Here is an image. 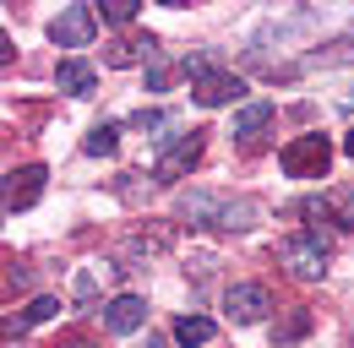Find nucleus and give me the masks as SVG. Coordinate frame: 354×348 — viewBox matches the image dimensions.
Returning a JSON list of instances; mask_svg holds the SVG:
<instances>
[{"label":"nucleus","instance_id":"obj_1","mask_svg":"<svg viewBox=\"0 0 354 348\" xmlns=\"http://www.w3.org/2000/svg\"><path fill=\"white\" fill-rule=\"evenodd\" d=\"M278 261H283L300 283H316V278L327 272V234H322V229H306V234L278 240Z\"/></svg>","mask_w":354,"mask_h":348},{"label":"nucleus","instance_id":"obj_2","mask_svg":"<svg viewBox=\"0 0 354 348\" xmlns=\"http://www.w3.org/2000/svg\"><path fill=\"white\" fill-rule=\"evenodd\" d=\"M327 164H333V147H327V136H295L283 153H278V169L289 174V180H322L327 174Z\"/></svg>","mask_w":354,"mask_h":348},{"label":"nucleus","instance_id":"obj_3","mask_svg":"<svg viewBox=\"0 0 354 348\" xmlns=\"http://www.w3.org/2000/svg\"><path fill=\"white\" fill-rule=\"evenodd\" d=\"M185 71L196 77L191 93H196V104H207V109H218V104H229V98H240V93H245V82H240L234 71H218V66H213V60H202V55H196V60H185Z\"/></svg>","mask_w":354,"mask_h":348},{"label":"nucleus","instance_id":"obj_4","mask_svg":"<svg viewBox=\"0 0 354 348\" xmlns=\"http://www.w3.org/2000/svg\"><path fill=\"white\" fill-rule=\"evenodd\" d=\"M202 158V130H185V136H175L158 158H153V180H164V185H175L180 174H191V164Z\"/></svg>","mask_w":354,"mask_h":348},{"label":"nucleus","instance_id":"obj_5","mask_svg":"<svg viewBox=\"0 0 354 348\" xmlns=\"http://www.w3.org/2000/svg\"><path fill=\"white\" fill-rule=\"evenodd\" d=\"M93 33H98V11L93 6H66L55 17V28H49V39L60 44V49H88Z\"/></svg>","mask_w":354,"mask_h":348},{"label":"nucleus","instance_id":"obj_6","mask_svg":"<svg viewBox=\"0 0 354 348\" xmlns=\"http://www.w3.org/2000/svg\"><path fill=\"white\" fill-rule=\"evenodd\" d=\"M223 310H229V321L251 327V321H262L267 310H272V294H267L262 283H234V289L223 294Z\"/></svg>","mask_w":354,"mask_h":348},{"label":"nucleus","instance_id":"obj_7","mask_svg":"<svg viewBox=\"0 0 354 348\" xmlns=\"http://www.w3.org/2000/svg\"><path fill=\"white\" fill-rule=\"evenodd\" d=\"M44 196V164H28V169H11L6 174V213H28L33 202Z\"/></svg>","mask_w":354,"mask_h":348},{"label":"nucleus","instance_id":"obj_8","mask_svg":"<svg viewBox=\"0 0 354 348\" xmlns=\"http://www.w3.org/2000/svg\"><path fill=\"white\" fill-rule=\"evenodd\" d=\"M218 213H223L218 191H191V196H180V218H185L191 229H218Z\"/></svg>","mask_w":354,"mask_h":348},{"label":"nucleus","instance_id":"obj_9","mask_svg":"<svg viewBox=\"0 0 354 348\" xmlns=\"http://www.w3.org/2000/svg\"><path fill=\"white\" fill-rule=\"evenodd\" d=\"M104 327H109V332H142V327H147V300H136V294L109 300V310H104Z\"/></svg>","mask_w":354,"mask_h":348},{"label":"nucleus","instance_id":"obj_10","mask_svg":"<svg viewBox=\"0 0 354 348\" xmlns=\"http://www.w3.org/2000/svg\"><path fill=\"white\" fill-rule=\"evenodd\" d=\"M257 223H262V202H251V196H223L218 229H229V234H240V229H257Z\"/></svg>","mask_w":354,"mask_h":348},{"label":"nucleus","instance_id":"obj_11","mask_svg":"<svg viewBox=\"0 0 354 348\" xmlns=\"http://www.w3.org/2000/svg\"><path fill=\"white\" fill-rule=\"evenodd\" d=\"M272 115H278V104H272V98H257V104H245V109L234 115V136H240V142H251V136H257L262 126H272Z\"/></svg>","mask_w":354,"mask_h":348},{"label":"nucleus","instance_id":"obj_12","mask_svg":"<svg viewBox=\"0 0 354 348\" xmlns=\"http://www.w3.org/2000/svg\"><path fill=\"white\" fill-rule=\"evenodd\" d=\"M55 82H60V93H71V98H88L93 93V66L88 60H60V66H55Z\"/></svg>","mask_w":354,"mask_h":348},{"label":"nucleus","instance_id":"obj_13","mask_svg":"<svg viewBox=\"0 0 354 348\" xmlns=\"http://www.w3.org/2000/svg\"><path fill=\"white\" fill-rule=\"evenodd\" d=\"M136 60H153V33H136V39H120L109 49V66H136Z\"/></svg>","mask_w":354,"mask_h":348},{"label":"nucleus","instance_id":"obj_14","mask_svg":"<svg viewBox=\"0 0 354 348\" xmlns=\"http://www.w3.org/2000/svg\"><path fill=\"white\" fill-rule=\"evenodd\" d=\"M175 338L185 348H202V343H213V321H207V316H180V321H175Z\"/></svg>","mask_w":354,"mask_h":348},{"label":"nucleus","instance_id":"obj_15","mask_svg":"<svg viewBox=\"0 0 354 348\" xmlns=\"http://www.w3.org/2000/svg\"><path fill=\"white\" fill-rule=\"evenodd\" d=\"M55 310H60V300H33L28 304V310H22V316H17V321H6V332H28V327H39V321H49V316H55Z\"/></svg>","mask_w":354,"mask_h":348},{"label":"nucleus","instance_id":"obj_16","mask_svg":"<svg viewBox=\"0 0 354 348\" xmlns=\"http://www.w3.org/2000/svg\"><path fill=\"white\" fill-rule=\"evenodd\" d=\"M115 147H120V126H93L82 142V153H93V158H109Z\"/></svg>","mask_w":354,"mask_h":348},{"label":"nucleus","instance_id":"obj_17","mask_svg":"<svg viewBox=\"0 0 354 348\" xmlns=\"http://www.w3.org/2000/svg\"><path fill=\"white\" fill-rule=\"evenodd\" d=\"M344 60H354V33L327 44V49H316V55H306V66H344Z\"/></svg>","mask_w":354,"mask_h":348},{"label":"nucleus","instance_id":"obj_18","mask_svg":"<svg viewBox=\"0 0 354 348\" xmlns=\"http://www.w3.org/2000/svg\"><path fill=\"white\" fill-rule=\"evenodd\" d=\"M306 332H310V316H306V310H295V316L272 332V343H295V338H306Z\"/></svg>","mask_w":354,"mask_h":348},{"label":"nucleus","instance_id":"obj_19","mask_svg":"<svg viewBox=\"0 0 354 348\" xmlns=\"http://www.w3.org/2000/svg\"><path fill=\"white\" fill-rule=\"evenodd\" d=\"M98 17H104V22H115V28H126V22L136 17V0H109Z\"/></svg>","mask_w":354,"mask_h":348},{"label":"nucleus","instance_id":"obj_20","mask_svg":"<svg viewBox=\"0 0 354 348\" xmlns=\"http://www.w3.org/2000/svg\"><path fill=\"white\" fill-rule=\"evenodd\" d=\"M333 218H338V229H354V191L333 196Z\"/></svg>","mask_w":354,"mask_h":348},{"label":"nucleus","instance_id":"obj_21","mask_svg":"<svg viewBox=\"0 0 354 348\" xmlns=\"http://www.w3.org/2000/svg\"><path fill=\"white\" fill-rule=\"evenodd\" d=\"M131 126L136 130H164V126H169V115H164V109H136Z\"/></svg>","mask_w":354,"mask_h":348},{"label":"nucleus","instance_id":"obj_22","mask_svg":"<svg viewBox=\"0 0 354 348\" xmlns=\"http://www.w3.org/2000/svg\"><path fill=\"white\" fill-rule=\"evenodd\" d=\"M169 82H175V71H169V66H153V71H147V87H153V93H164Z\"/></svg>","mask_w":354,"mask_h":348},{"label":"nucleus","instance_id":"obj_23","mask_svg":"<svg viewBox=\"0 0 354 348\" xmlns=\"http://www.w3.org/2000/svg\"><path fill=\"white\" fill-rule=\"evenodd\" d=\"M344 153H349V158H354V130H349V136H344Z\"/></svg>","mask_w":354,"mask_h":348},{"label":"nucleus","instance_id":"obj_24","mask_svg":"<svg viewBox=\"0 0 354 348\" xmlns=\"http://www.w3.org/2000/svg\"><path fill=\"white\" fill-rule=\"evenodd\" d=\"M344 109H354V87H349V98H344Z\"/></svg>","mask_w":354,"mask_h":348},{"label":"nucleus","instance_id":"obj_25","mask_svg":"<svg viewBox=\"0 0 354 348\" xmlns=\"http://www.w3.org/2000/svg\"><path fill=\"white\" fill-rule=\"evenodd\" d=\"M147 348H164V343H158V338H147Z\"/></svg>","mask_w":354,"mask_h":348}]
</instances>
